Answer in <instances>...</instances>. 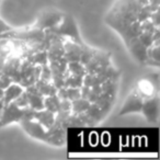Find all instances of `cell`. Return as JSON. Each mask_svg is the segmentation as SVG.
<instances>
[{"instance_id":"cell-1","label":"cell","mask_w":160,"mask_h":160,"mask_svg":"<svg viewBox=\"0 0 160 160\" xmlns=\"http://www.w3.org/2000/svg\"><path fill=\"white\" fill-rule=\"evenodd\" d=\"M140 7L136 0H115V2L105 16V23L110 28L122 34L129 25L137 20Z\"/></svg>"},{"instance_id":"cell-2","label":"cell","mask_w":160,"mask_h":160,"mask_svg":"<svg viewBox=\"0 0 160 160\" xmlns=\"http://www.w3.org/2000/svg\"><path fill=\"white\" fill-rule=\"evenodd\" d=\"M19 124L31 137L55 147H62L66 142L67 127L55 120L49 128H45L35 120H23Z\"/></svg>"},{"instance_id":"cell-3","label":"cell","mask_w":160,"mask_h":160,"mask_svg":"<svg viewBox=\"0 0 160 160\" xmlns=\"http://www.w3.org/2000/svg\"><path fill=\"white\" fill-rule=\"evenodd\" d=\"M49 31L55 34V35L64 38V40L68 38L69 41L77 43V44L80 45L85 44L82 38H81V35L79 33V29H78L77 23H76L73 17L70 16V14H64L59 24L56 25L55 28L49 29Z\"/></svg>"},{"instance_id":"cell-4","label":"cell","mask_w":160,"mask_h":160,"mask_svg":"<svg viewBox=\"0 0 160 160\" xmlns=\"http://www.w3.org/2000/svg\"><path fill=\"white\" fill-rule=\"evenodd\" d=\"M40 73L41 66L34 65L30 62L29 60L22 58L20 69H19L16 77L12 79V81L21 85L23 88H27L31 85H34L38 81L40 78Z\"/></svg>"},{"instance_id":"cell-5","label":"cell","mask_w":160,"mask_h":160,"mask_svg":"<svg viewBox=\"0 0 160 160\" xmlns=\"http://www.w3.org/2000/svg\"><path fill=\"white\" fill-rule=\"evenodd\" d=\"M27 109L28 108L22 109V108L18 107L14 103V101L5 105L2 112H1V115H0V128L7 126L10 123H20L24 118Z\"/></svg>"},{"instance_id":"cell-6","label":"cell","mask_w":160,"mask_h":160,"mask_svg":"<svg viewBox=\"0 0 160 160\" xmlns=\"http://www.w3.org/2000/svg\"><path fill=\"white\" fill-rule=\"evenodd\" d=\"M64 14V12L59 10H45L40 14L33 27L40 30H44V31L55 28L56 25L59 24Z\"/></svg>"},{"instance_id":"cell-7","label":"cell","mask_w":160,"mask_h":160,"mask_svg":"<svg viewBox=\"0 0 160 160\" xmlns=\"http://www.w3.org/2000/svg\"><path fill=\"white\" fill-rule=\"evenodd\" d=\"M111 65V53L97 49L94 55L85 65L87 73H97L107 66Z\"/></svg>"},{"instance_id":"cell-8","label":"cell","mask_w":160,"mask_h":160,"mask_svg":"<svg viewBox=\"0 0 160 160\" xmlns=\"http://www.w3.org/2000/svg\"><path fill=\"white\" fill-rule=\"evenodd\" d=\"M140 113L146 118L149 123L156 124L158 122V118H159V96L158 93L150 98L144 99Z\"/></svg>"},{"instance_id":"cell-9","label":"cell","mask_w":160,"mask_h":160,"mask_svg":"<svg viewBox=\"0 0 160 160\" xmlns=\"http://www.w3.org/2000/svg\"><path fill=\"white\" fill-rule=\"evenodd\" d=\"M142 101H144V99L138 93L136 88H134L131 91V93L127 96L125 102L123 103L118 115L122 116L129 113H140L142 107Z\"/></svg>"},{"instance_id":"cell-10","label":"cell","mask_w":160,"mask_h":160,"mask_svg":"<svg viewBox=\"0 0 160 160\" xmlns=\"http://www.w3.org/2000/svg\"><path fill=\"white\" fill-rule=\"evenodd\" d=\"M24 91L28 97L29 108L32 110H41L44 109V96L35 87V85H31L24 88Z\"/></svg>"},{"instance_id":"cell-11","label":"cell","mask_w":160,"mask_h":160,"mask_svg":"<svg viewBox=\"0 0 160 160\" xmlns=\"http://www.w3.org/2000/svg\"><path fill=\"white\" fill-rule=\"evenodd\" d=\"M83 45L77 44L75 42H71V41H64V49L65 54L64 57L66 58L67 62H80L81 59V55H82V49Z\"/></svg>"},{"instance_id":"cell-12","label":"cell","mask_w":160,"mask_h":160,"mask_svg":"<svg viewBox=\"0 0 160 160\" xmlns=\"http://www.w3.org/2000/svg\"><path fill=\"white\" fill-rule=\"evenodd\" d=\"M135 88L138 91V93L142 96V99L150 98V97L157 94L158 91H159V87L156 86L148 77H145L142 79H140Z\"/></svg>"},{"instance_id":"cell-13","label":"cell","mask_w":160,"mask_h":160,"mask_svg":"<svg viewBox=\"0 0 160 160\" xmlns=\"http://www.w3.org/2000/svg\"><path fill=\"white\" fill-rule=\"evenodd\" d=\"M127 49L129 51L131 55L137 60L140 64H144L145 59H146V51L147 47L140 42V40L137 38H133L128 44L126 45Z\"/></svg>"},{"instance_id":"cell-14","label":"cell","mask_w":160,"mask_h":160,"mask_svg":"<svg viewBox=\"0 0 160 160\" xmlns=\"http://www.w3.org/2000/svg\"><path fill=\"white\" fill-rule=\"evenodd\" d=\"M144 65L153 66L156 68H159L160 66V40L155 41L150 46L147 47L146 51V59Z\"/></svg>"},{"instance_id":"cell-15","label":"cell","mask_w":160,"mask_h":160,"mask_svg":"<svg viewBox=\"0 0 160 160\" xmlns=\"http://www.w3.org/2000/svg\"><path fill=\"white\" fill-rule=\"evenodd\" d=\"M21 62H22V58L20 56H10L9 54L6 58L5 64H3L2 73L9 76L11 79H13L20 69Z\"/></svg>"},{"instance_id":"cell-16","label":"cell","mask_w":160,"mask_h":160,"mask_svg":"<svg viewBox=\"0 0 160 160\" xmlns=\"http://www.w3.org/2000/svg\"><path fill=\"white\" fill-rule=\"evenodd\" d=\"M55 118H56L55 113H53V112L48 111L46 109H41L34 111L33 120H35L36 122H38L43 127H45L47 129L54 124Z\"/></svg>"},{"instance_id":"cell-17","label":"cell","mask_w":160,"mask_h":160,"mask_svg":"<svg viewBox=\"0 0 160 160\" xmlns=\"http://www.w3.org/2000/svg\"><path fill=\"white\" fill-rule=\"evenodd\" d=\"M23 91H24V88L21 85L17 82H11L3 90V104L7 105L8 103L14 101Z\"/></svg>"},{"instance_id":"cell-18","label":"cell","mask_w":160,"mask_h":160,"mask_svg":"<svg viewBox=\"0 0 160 160\" xmlns=\"http://www.w3.org/2000/svg\"><path fill=\"white\" fill-rule=\"evenodd\" d=\"M85 113L87 114L88 118H90V121H91L93 126L97 124H99V123L108 115V114L105 113L98 104H96V103H90L89 108H88L87 111H86Z\"/></svg>"},{"instance_id":"cell-19","label":"cell","mask_w":160,"mask_h":160,"mask_svg":"<svg viewBox=\"0 0 160 160\" xmlns=\"http://www.w3.org/2000/svg\"><path fill=\"white\" fill-rule=\"evenodd\" d=\"M24 59L29 60L30 62H32L34 65H38V66L48 64V57H47L46 49H40V51L34 52V53L30 54L29 56H27Z\"/></svg>"},{"instance_id":"cell-20","label":"cell","mask_w":160,"mask_h":160,"mask_svg":"<svg viewBox=\"0 0 160 160\" xmlns=\"http://www.w3.org/2000/svg\"><path fill=\"white\" fill-rule=\"evenodd\" d=\"M34 85L44 97L53 96L57 92V88L53 85V82H49V81H44V80L38 79Z\"/></svg>"},{"instance_id":"cell-21","label":"cell","mask_w":160,"mask_h":160,"mask_svg":"<svg viewBox=\"0 0 160 160\" xmlns=\"http://www.w3.org/2000/svg\"><path fill=\"white\" fill-rule=\"evenodd\" d=\"M82 85H83V77L72 75L68 70H66V72H65V79H64V87L81 88Z\"/></svg>"},{"instance_id":"cell-22","label":"cell","mask_w":160,"mask_h":160,"mask_svg":"<svg viewBox=\"0 0 160 160\" xmlns=\"http://www.w3.org/2000/svg\"><path fill=\"white\" fill-rule=\"evenodd\" d=\"M44 109L55 114L60 111V99L57 97V94L44 97Z\"/></svg>"},{"instance_id":"cell-23","label":"cell","mask_w":160,"mask_h":160,"mask_svg":"<svg viewBox=\"0 0 160 160\" xmlns=\"http://www.w3.org/2000/svg\"><path fill=\"white\" fill-rule=\"evenodd\" d=\"M118 87V79H108L103 83H101V89H102L103 93L111 97H116Z\"/></svg>"},{"instance_id":"cell-24","label":"cell","mask_w":160,"mask_h":160,"mask_svg":"<svg viewBox=\"0 0 160 160\" xmlns=\"http://www.w3.org/2000/svg\"><path fill=\"white\" fill-rule=\"evenodd\" d=\"M90 102L85 98H78L71 101V112L72 113H83L89 108Z\"/></svg>"},{"instance_id":"cell-25","label":"cell","mask_w":160,"mask_h":160,"mask_svg":"<svg viewBox=\"0 0 160 160\" xmlns=\"http://www.w3.org/2000/svg\"><path fill=\"white\" fill-rule=\"evenodd\" d=\"M67 70L70 73H72V75L81 76V77H83L87 73L85 65L81 64L80 62H68V64H67Z\"/></svg>"},{"instance_id":"cell-26","label":"cell","mask_w":160,"mask_h":160,"mask_svg":"<svg viewBox=\"0 0 160 160\" xmlns=\"http://www.w3.org/2000/svg\"><path fill=\"white\" fill-rule=\"evenodd\" d=\"M139 7L148 6L152 11H157L160 9V0H136Z\"/></svg>"},{"instance_id":"cell-27","label":"cell","mask_w":160,"mask_h":160,"mask_svg":"<svg viewBox=\"0 0 160 160\" xmlns=\"http://www.w3.org/2000/svg\"><path fill=\"white\" fill-rule=\"evenodd\" d=\"M14 103H16L18 107L22 108V109H25V108H29V102H28V97L25 91H23L18 98L14 100Z\"/></svg>"},{"instance_id":"cell-28","label":"cell","mask_w":160,"mask_h":160,"mask_svg":"<svg viewBox=\"0 0 160 160\" xmlns=\"http://www.w3.org/2000/svg\"><path fill=\"white\" fill-rule=\"evenodd\" d=\"M11 82H13V81H12V79L9 76L5 75V73H1V75H0V89L5 90Z\"/></svg>"},{"instance_id":"cell-29","label":"cell","mask_w":160,"mask_h":160,"mask_svg":"<svg viewBox=\"0 0 160 160\" xmlns=\"http://www.w3.org/2000/svg\"><path fill=\"white\" fill-rule=\"evenodd\" d=\"M60 110L66 112H71V101L68 99H62L60 100Z\"/></svg>"},{"instance_id":"cell-30","label":"cell","mask_w":160,"mask_h":160,"mask_svg":"<svg viewBox=\"0 0 160 160\" xmlns=\"http://www.w3.org/2000/svg\"><path fill=\"white\" fill-rule=\"evenodd\" d=\"M13 28L11 25H9L8 23H6L2 19L0 18V34L2 33H7V32H10Z\"/></svg>"},{"instance_id":"cell-31","label":"cell","mask_w":160,"mask_h":160,"mask_svg":"<svg viewBox=\"0 0 160 160\" xmlns=\"http://www.w3.org/2000/svg\"><path fill=\"white\" fill-rule=\"evenodd\" d=\"M3 38H6V35H5V33L0 34V41H1V40H3Z\"/></svg>"}]
</instances>
